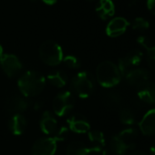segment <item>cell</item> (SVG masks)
<instances>
[{"instance_id":"obj_13","label":"cell","mask_w":155,"mask_h":155,"mask_svg":"<svg viewBox=\"0 0 155 155\" xmlns=\"http://www.w3.org/2000/svg\"><path fill=\"white\" fill-rule=\"evenodd\" d=\"M29 107V102L25 97L21 96H14L6 103V110L8 113L13 115L21 114L25 110H27Z\"/></svg>"},{"instance_id":"obj_26","label":"cell","mask_w":155,"mask_h":155,"mask_svg":"<svg viewBox=\"0 0 155 155\" xmlns=\"http://www.w3.org/2000/svg\"><path fill=\"white\" fill-rule=\"evenodd\" d=\"M105 101L107 103L111 104V105H118L121 101V97L119 93L117 92H109L108 94L105 95Z\"/></svg>"},{"instance_id":"obj_23","label":"cell","mask_w":155,"mask_h":155,"mask_svg":"<svg viewBox=\"0 0 155 155\" xmlns=\"http://www.w3.org/2000/svg\"><path fill=\"white\" fill-rule=\"evenodd\" d=\"M149 27H150L149 22L143 18H136L132 23V28L136 30H140V31L146 30L149 28Z\"/></svg>"},{"instance_id":"obj_10","label":"cell","mask_w":155,"mask_h":155,"mask_svg":"<svg viewBox=\"0 0 155 155\" xmlns=\"http://www.w3.org/2000/svg\"><path fill=\"white\" fill-rule=\"evenodd\" d=\"M124 77L129 85L139 89L146 83L150 82L149 81L150 79V74L145 68H135L130 69Z\"/></svg>"},{"instance_id":"obj_25","label":"cell","mask_w":155,"mask_h":155,"mask_svg":"<svg viewBox=\"0 0 155 155\" xmlns=\"http://www.w3.org/2000/svg\"><path fill=\"white\" fill-rule=\"evenodd\" d=\"M147 62L149 67L155 70V46H150L147 49Z\"/></svg>"},{"instance_id":"obj_9","label":"cell","mask_w":155,"mask_h":155,"mask_svg":"<svg viewBox=\"0 0 155 155\" xmlns=\"http://www.w3.org/2000/svg\"><path fill=\"white\" fill-rule=\"evenodd\" d=\"M142 52L138 49H134L127 53L124 57L119 59L118 68L122 76H125L130 69L138 67L142 60Z\"/></svg>"},{"instance_id":"obj_31","label":"cell","mask_w":155,"mask_h":155,"mask_svg":"<svg viewBox=\"0 0 155 155\" xmlns=\"http://www.w3.org/2000/svg\"><path fill=\"white\" fill-rule=\"evenodd\" d=\"M137 3V0H128V6L129 7H133Z\"/></svg>"},{"instance_id":"obj_30","label":"cell","mask_w":155,"mask_h":155,"mask_svg":"<svg viewBox=\"0 0 155 155\" xmlns=\"http://www.w3.org/2000/svg\"><path fill=\"white\" fill-rule=\"evenodd\" d=\"M42 1L44 2V3H46V4H48V5H54L58 0H42Z\"/></svg>"},{"instance_id":"obj_8","label":"cell","mask_w":155,"mask_h":155,"mask_svg":"<svg viewBox=\"0 0 155 155\" xmlns=\"http://www.w3.org/2000/svg\"><path fill=\"white\" fill-rule=\"evenodd\" d=\"M0 66L4 73L9 78H15L23 68L19 58L13 54H3L0 57Z\"/></svg>"},{"instance_id":"obj_24","label":"cell","mask_w":155,"mask_h":155,"mask_svg":"<svg viewBox=\"0 0 155 155\" xmlns=\"http://www.w3.org/2000/svg\"><path fill=\"white\" fill-rule=\"evenodd\" d=\"M62 61L65 63V65H67L70 68H78L81 66V61L79 60V58H76L75 56H72V55H68V56L63 58Z\"/></svg>"},{"instance_id":"obj_29","label":"cell","mask_w":155,"mask_h":155,"mask_svg":"<svg viewBox=\"0 0 155 155\" xmlns=\"http://www.w3.org/2000/svg\"><path fill=\"white\" fill-rule=\"evenodd\" d=\"M128 155H147L144 151L141 150H133L130 153H129Z\"/></svg>"},{"instance_id":"obj_22","label":"cell","mask_w":155,"mask_h":155,"mask_svg":"<svg viewBox=\"0 0 155 155\" xmlns=\"http://www.w3.org/2000/svg\"><path fill=\"white\" fill-rule=\"evenodd\" d=\"M119 118L121 123L125 125H133L136 122L134 112L129 108H122L119 112Z\"/></svg>"},{"instance_id":"obj_14","label":"cell","mask_w":155,"mask_h":155,"mask_svg":"<svg viewBox=\"0 0 155 155\" xmlns=\"http://www.w3.org/2000/svg\"><path fill=\"white\" fill-rule=\"evenodd\" d=\"M128 26H129V22L126 20V18L118 17L111 19L109 22L106 28V33L110 38H117L122 35L126 31Z\"/></svg>"},{"instance_id":"obj_16","label":"cell","mask_w":155,"mask_h":155,"mask_svg":"<svg viewBox=\"0 0 155 155\" xmlns=\"http://www.w3.org/2000/svg\"><path fill=\"white\" fill-rule=\"evenodd\" d=\"M101 150L94 147H88L81 141H73L68 144L67 155H89L91 152H100Z\"/></svg>"},{"instance_id":"obj_28","label":"cell","mask_w":155,"mask_h":155,"mask_svg":"<svg viewBox=\"0 0 155 155\" xmlns=\"http://www.w3.org/2000/svg\"><path fill=\"white\" fill-rule=\"evenodd\" d=\"M147 8L151 13L155 14V0H147Z\"/></svg>"},{"instance_id":"obj_17","label":"cell","mask_w":155,"mask_h":155,"mask_svg":"<svg viewBox=\"0 0 155 155\" xmlns=\"http://www.w3.org/2000/svg\"><path fill=\"white\" fill-rule=\"evenodd\" d=\"M137 95L141 101L147 104H155V83L148 82L139 88Z\"/></svg>"},{"instance_id":"obj_3","label":"cell","mask_w":155,"mask_h":155,"mask_svg":"<svg viewBox=\"0 0 155 155\" xmlns=\"http://www.w3.org/2000/svg\"><path fill=\"white\" fill-rule=\"evenodd\" d=\"M138 130L133 128H128L114 135L110 140V149L116 155H125L129 150L136 146Z\"/></svg>"},{"instance_id":"obj_36","label":"cell","mask_w":155,"mask_h":155,"mask_svg":"<svg viewBox=\"0 0 155 155\" xmlns=\"http://www.w3.org/2000/svg\"><path fill=\"white\" fill-rule=\"evenodd\" d=\"M89 1H92V0H89Z\"/></svg>"},{"instance_id":"obj_2","label":"cell","mask_w":155,"mask_h":155,"mask_svg":"<svg viewBox=\"0 0 155 155\" xmlns=\"http://www.w3.org/2000/svg\"><path fill=\"white\" fill-rule=\"evenodd\" d=\"M96 79L101 86L113 88L120 82L121 74L116 64L105 60L101 62L96 68Z\"/></svg>"},{"instance_id":"obj_15","label":"cell","mask_w":155,"mask_h":155,"mask_svg":"<svg viewBox=\"0 0 155 155\" xmlns=\"http://www.w3.org/2000/svg\"><path fill=\"white\" fill-rule=\"evenodd\" d=\"M39 126L41 130L48 135L55 134L58 131V121L54 115L48 110H45L42 113L39 121Z\"/></svg>"},{"instance_id":"obj_11","label":"cell","mask_w":155,"mask_h":155,"mask_svg":"<svg viewBox=\"0 0 155 155\" xmlns=\"http://www.w3.org/2000/svg\"><path fill=\"white\" fill-rule=\"evenodd\" d=\"M68 129L75 133H86L91 130V124L89 120L81 114L72 115L68 120Z\"/></svg>"},{"instance_id":"obj_1","label":"cell","mask_w":155,"mask_h":155,"mask_svg":"<svg viewBox=\"0 0 155 155\" xmlns=\"http://www.w3.org/2000/svg\"><path fill=\"white\" fill-rule=\"evenodd\" d=\"M46 85L45 78L37 71H27L18 81V86L20 92L25 97H34L40 94Z\"/></svg>"},{"instance_id":"obj_21","label":"cell","mask_w":155,"mask_h":155,"mask_svg":"<svg viewBox=\"0 0 155 155\" xmlns=\"http://www.w3.org/2000/svg\"><path fill=\"white\" fill-rule=\"evenodd\" d=\"M88 137L91 142L93 144L94 148H97L101 150L105 146V137L104 134L100 130H91L88 132Z\"/></svg>"},{"instance_id":"obj_4","label":"cell","mask_w":155,"mask_h":155,"mask_svg":"<svg viewBox=\"0 0 155 155\" xmlns=\"http://www.w3.org/2000/svg\"><path fill=\"white\" fill-rule=\"evenodd\" d=\"M68 129L61 127L53 137L41 138L36 140L31 149L32 155H54L58 141H62L68 135Z\"/></svg>"},{"instance_id":"obj_33","label":"cell","mask_w":155,"mask_h":155,"mask_svg":"<svg viewBox=\"0 0 155 155\" xmlns=\"http://www.w3.org/2000/svg\"><path fill=\"white\" fill-rule=\"evenodd\" d=\"M3 54H4V51H3V47H2V45H1V44H0V57H1Z\"/></svg>"},{"instance_id":"obj_12","label":"cell","mask_w":155,"mask_h":155,"mask_svg":"<svg viewBox=\"0 0 155 155\" xmlns=\"http://www.w3.org/2000/svg\"><path fill=\"white\" fill-rule=\"evenodd\" d=\"M139 129L145 136L155 134V109L149 110L139 122Z\"/></svg>"},{"instance_id":"obj_20","label":"cell","mask_w":155,"mask_h":155,"mask_svg":"<svg viewBox=\"0 0 155 155\" xmlns=\"http://www.w3.org/2000/svg\"><path fill=\"white\" fill-rule=\"evenodd\" d=\"M48 81L56 88H63L68 82V77L61 70H54L48 75Z\"/></svg>"},{"instance_id":"obj_18","label":"cell","mask_w":155,"mask_h":155,"mask_svg":"<svg viewBox=\"0 0 155 155\" xmlns=\"http://www.w3.org/2000/svg\"><path fill=\"white\" fill-rule=\"evenodd\" d=\"M8 128L10 131L17 136L24 133L27 128V120L22 114L13 115L8 121Z\"/></svg>"},{"instance_id":"obj_32","label":"cell","mask_w":155,"mask_h":155,"mask_svg":"<svg viewBox=\"0 0 155 155\" xmlns=\"http://www.w3.org/2000/svg\"><path fill=\"white\" fill-rule=\"evenodd\" d=\"M150 155H155V144H153L150 149Z\"/></svg>"},{"instance_id":"obj_6","label":"cell","mask_w":155,"mask_h":155,"mask_svg":"<svg viewBox=\"0 0 155 155\" xmlns=\"http://www.w3.org/2000/svg\"><path fill=\"white\" fill-rule=\"evenodd\" d=\"M39 57L46 65L57 66L63 60V50L55 41L46 40L40 45Z\"/></svg>"},{"instance_id":"obj_34","label":"cell","mask_w":155,"mask_h":155,"mask_svg":"<svg viewBox=\"0 0 155 155\" xmlns=\"http://www.w3.org/2000/svg\"><path fill=\"white\" fill-rule=\"evenodd\" d=\"M30 1H32V2H36V1H38V0H30Z\"/></svg>"},{"instance_id":"obj_35","label":"cell","mask_w":155,"mask_h":155,"mask_svg":"<svg viewBox=\"0 0 155 155\" xmlns=\"http://www.w3.org/2000/svg\"><path fill=\"white\" fill-rule=\"evenodd\" d=\"M102 155H107V154H106V152H103V154H102Z\"/></svg>"},{"instance_id":"obj_19","label":"cell","mask_w":155,"mask_h":155,"mask_svg":"<svg viewBox=\"0 0 155 155\" xmlns=\"http://www.w3.org/2000/svg\"><path fill=\"white\" fill-rule=\"evenodd\" d=\"M96 12L103 20L112 17L115 13V6L112 0H100L96 8Z\"/></svg>"},{"instance_id":"obj_7","label":"cell","mask_w":155,"mask_h":155,"mask_svg":"<svg viewBox=\"0 0 155 155\" xmlns=\"http://www.w3.org/2000/svg\"><path fill=\"white\" fill-rule=\"evenodd\" d=\"M75 104V98L69 91H63L58 93L52 101V109L54 113L62 117L68 114Z\"/></svg>"},{"instance_id":"obj_5","label":"cell","mask_w":155,"mask_h":155,"mask_svg":"<svg viewBox=\"0 0 155 155\" xmlns=\"http://www.w3.org/2000/svg\"><path fill=\"white\" fill-rule=\"evenodd\" d=\"M70 86L77 96L81 99H87L95 90V81L90 72L81 71L72 78Z\"/></svg>"},{"instance_id":"obj_27","label":"cell","mask_w":155,"mask_h":155,"mask_svg":"<svg viewBox=\"0 0 155 155\" xmlns=\"http://www.w3.org/2000/svg\"><path fill=\"white\" fill-rule=\"evenodd\" d=\"M137 42H138L141 47H143L145 49H147L148 48H150V41H149V39H148L146 37H143V36L139 37V38H138V39H137Z\"/></svg>"}]
</instances>
